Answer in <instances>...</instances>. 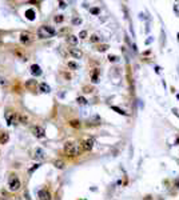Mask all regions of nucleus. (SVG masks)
I'll return each mask as SVG.
<instances>
[{"label": "nucleus", "instance_id": "nucleus-7", "mask_svg": "<svg viewBox=\"0 0 179 200\" xmlns=\"http://www.w3.org/2000/svg\"><path fill=\"white\" fill-rule=\"evenodd\" d=\"M4 118H6V120H7V124H8V125H12L15 122H16V119H18V115L15 113V112H7L6 115H4Z\"/></svg>", "mask_w": 179, "mask_h": 200}, {"label": "nucleus", "instance_id": "nucleus-19", "mask_svg": "<svg viewBox=\"0 0 179 200\" xmlns=\"http://www.w3.org/2000/svg\"><path fill=\"white\" fill-rule=\"evenodd\" d=\"M18 119H19V122L23 123V124H25V123H27V120H28V118L25 116V115H19Z\"/></svg>", "mask_w": 179, "mask_h": 200}, {"label": "nucleus", "instance_id": "nucleus-29", "mask_svg": "<svg viewBox=\"0 0 179 200\" xmlns=\"http://www.w3.org/2000/svg\"><path fill=\"white\" fill-rule=\"evenodd\" d=\"M112 109H115V111H118L119 113H122V115H126V112L123 111V109H120V108H118V107H112Z\"/></svg>", "mask_w": 179, "mask_h": 200}, {"label": "nucleus", "instance_id": "nucleus-26", "mask_svg": "<svg viewBox=\"0 0 179 200\" xmlns=\"http://www.w3.org/2000/svg\"><path fill=\"white\" fill-rule=\"evenodd\" d=\"M55 22H56V23H62V22H63V16H62V15H57V16H55Z\"/></svg>", "mask_w": 179, "mask_h": 200}, {"label": "nucleus", "instance_id": "nucleus-11", "mask_svg": "<svg viewBox=\"0 0 179 200\" xmlns=\"http://www.w3.org/2000/svg\"><path fill=\"white\" fill-rule=\"evenodd\" d=\"M29 70H31V73H32L34 76H40L41 75V70H40V67L38 64H32Z\"/></svg>", "mask_w": 179, "mask_h": 200}, {"label": "nucleus", "instance_id": "nucleus-15", "mask_svg": "<svg viewBox=\"0 0 179 200\" xmlns=\"http://www.w3.org/2000/svg\"><path fill=\"white\" fill-rule=\"evenodd\" d=\"M40 91L44 92V93H48V92L51 91V88H50V86H48L47 83H41V84H40Z\"/></svg>", "mask_w": 179, "mask_h": 200}, {"label": "nucleus", "instance_id": "nucleus-13", "mask_svg": "<svg viewBox=\"0 0 179 200\" xmlns=\"http://www.w3.org/2000/svg\"><path fill=\"white\" fill-rule=\"evenodd\" d=\"M67 41H68L70 44H72V45H76V44H78V41H79V39L76 38L75 35H70V36L67 38Z\"/></svg>", "mask_w": 179, "mask_h": 200}, {"label": "nucleus", "instance_id": "nucleus-5", "mask_svg": "<svg viewBox=\"0 0 179 200\" xmlns=\"http://www.w3.org/2000/svg\"><path fill=\"white\" fill-rule=\"evenodd\" d=\"M31 132L34 134V136H36V138H39V139L46 136V131L43 127H40V125H34V127L31 128Z\"/></svg>", "mask_w": 179, "mask_h": 200}, {"label": "nucleus", "instance_id": "nucleus-14", "mask_svg": "<svg viewBox=\"0 0 179 200\" xmlns=\"http://www.w3.org/2000/svg\"><path fill=\"white\" fill-rule=\"evenodd\" d=\"M25 18L28 20H34L35 19V11L34 9H27V11H25Z\"/></svg>", "mask_w": 179, "mask_h": 200}, {"label": "nucleus", "instance_id": "nucleus-4", "mask_svg": "<svg viewBox=\"0 0 179 200\" xmlns=\"http://www.w3.org/2000/svg\"><path fill=\"white\" fill-rule=\"evenodd\" d=\"M94 144H95L94 139L87 138V139H84V140L80 141V148H82V151H84V152H88V151H91V149H92Z\"/></svg>", "mask_w": 179, "mask_h": 200}, {"label": "nucleus", "instance_id": "nucleus-1", "mask_svg": "<svg viewBox=\"0 0 179 200\" xmlns=\"http://www.w3.org/2000/svg\"><path fill=\"white\" fill-rule=\"evenodd\" d=\"M63 151H64L66 156H68V157H75V156H79L82 154V148H79L78 144L73 143V141H67L64 144Z\"/></svg>", "mask_w": 179, "mask_h": 200}, {"label": "nucleus", "instance_id": "nucleus-9", "mask_svg": "<svg viewBox=\"0 0 179 200\" xmlns=\"http://www.w3.org/2000/svg\"><path fill=\"white\" fill-rule=\"evenodd\" d=\"M44 155H46V154H44V151L38 147V148H35V149H34V155H32V157H35V159H40V160H41V159H44Z\"/></svg>", "mask_w": 179, "mask_h": 200}, {"label": "nucleus", "instance_id": "nucleus-2", "mask_svg": "<svg viewBox=\"0 0 179 200\" xmlns=\"http://www.w3.org/2000/svg\"><path fill=\"white\" fill-rule=\"evenodd\" d=\"M36 34H38L39 39H48L56 35V29L54 27H51V25H41Z\"/></svg>", "mask_w": 179, "mask_h": 200}, {"label": "nucleus", "instance_id": "nucleus-28", "mask_svg": "<svg viewBox=\"0 0 179 200\" xmlns=\"http://www.w3.org/2000/svg\"><path fill=\"white\" fill-rule=\"evenodd\" d=\"M72 23H73V24H80V23H82V19H80V18H75V19L72 20Z\"/></svg>", "mask_w": 179, "mask_h": 200}, {"label": "nucleus", "instance_id": "nucleus-18", "mask_svg": "<svg viewBox=\"0 0 179 200\" xmlns=\"http://www.w3.org/2000/svg\"><path fill=\"white\" fill-rule=\"evenodd\" d=\"M67 65H68V68H71V70H78V68H79V65L76 64L75 61H68Z\"/></svg>", "mask_w": 179, "mask_h": 200}, {"label": "nucleus", "instance_id": "nucleus-3", "mask_svg": "<svg viewBox=\"0 0 179 200\" xmlns=\"http://www.w3.org/2000/svg\"><path fill=\"white\" fill-rule=\"evenodd\" d=\"M20 187H22V183H20L19 177H16V175H12L11 177H9V181H8L9 191H18Z\"/></svg>", "mask_w": 179, "mask_h": 200}, {"label": "nucleus", "instance_id": "nucleus-8", "mask_svg": "<svg viewBox=\"0 0 179 200\" xmlns=\"http://www.w3.org/2000/svg\"><path fill=\"white\" fill-rule=\"evenodd\" d=\"M39 200H51V193L48 189H40L38 193Z\"/></svg>", "mask_w": 179, "mask_h": 200}, {"label": "nucleus", "instance_id": "nucleus-33", "mask_svg": "<svg viewBox=\"0 0 179 200\" xmlns=\"http://www.w3.org/2000/svg\"><path fill=\"white\" fill-rule=\"evenodd\" d=\"M0 200H6V199H4V197H0Z\"/></svg>", "mask_w": 179, "mask_h": 200}, {"label": "nucleus", "instance_id": "nucleus-27", "mask_svg": "<svg viewBox=\"0 0 179 200\" xmlns=\"http://www.w3.org/2000/svg\"><path fill=\"white\" fill-rule=\"evenodd\" d=\"M86 36H87V31H82V32L79 34V38L80 39H86Z\"/></svg>", "mask_w": 179, "mask_h": 200}, {"label": "nucleus", "instance_id": "nucleus-10", "mask_svg": "<svg viewBox=\"0 0 179 200\" xmlns=\"http://www.w3.org/2000/svg\"><path fill=\"white\" fill-rule=\"evenodd\" d=\"M70 55L72 57H75V59H80V57L83 56V52L79 48H70Z\"/></svg>", "mask_w": 179, "mask_h": 200}, {"label": "nucleus", "instance_id": "nucleus-20", "mask_svg": "<svg viewBox=\"0 0 179 200\" xmlns=\"http://www.w3.org/2000/svg\"><path fill=\"white\" fill-rule=\"evenodd\" d=\"M98 75H99V71H98V70H95V71L92 72V81H94V83H98V81H99V80H98Z\"/></svg>", "mask_w": 179, "mask_h": 200}, {"label": "nucleus", "instance_id": "nucleus-23", "mask_svg": "<svg viewBox=\"0 0 179 200\" xmlns=\"http://www.w3.org/2000/svg\"><path fill=\"white\" fill-rule=\"evenodd\" d=\"M76 102H78L79 104H82V106H84V104H87V100L84 99V97H78V99H76Z\"/></svg>", "mask_w": 179, "mask_h": 200}, {"label": "nucleus", "instance_id": "nucleus-24", "mask_svg": "<svg viewBox=\"0 0 179 200\" xmlns=\"http://www.w3.org/2000/svg\"><path fill=\"white\" fill-rule=\"evenodd\" d=\"M107 48H108V45H107V44L99 45V47H98V51H102V52H103V51H107Z\"/></svg>", "mask_w": 179, "mask_h": 200}, {"label": "nucleus", "instance_id": "nucleus-6", "mask_svg": "<svg viewBox=\"0 0 179 200\" xmlns=\"http://www.w3.org/2000/svg\"><path fill=\"white\" fill-rule=\"evenodd\" d=\"M32 39H34V35L31 34V32H28V31H25V32H22V34H20V41H22L23 44L31 43V41H32Z\"/></svg>", "mask_w": 179, "mask_h": 200}, {"label": "nucleus", "instance_id": "nucleus-30", "mask_svg": "<svg viewBox=\"0 0 179 200\" xmlns=\"http://www.w3.org/2000/svg\"><path fill=\"white\" fill-rule=\"evenodd\" d=\"M66 6H67L66 2H59V7L60 8H66Z\"/></svg>", "mask_w": 179, "mask_h": 200}, {"label": "nucleus", "instance_id": "nucleus-17", "mask_svg": "<svg viewBox=\"0 0 179 200\" xmlns=\"http://www.w3.org/2000/svg\"><path fill=\"white\" fill-rule=\"evenodd\" d=\"M54 165L56 168H59V170H63V168H64V163H63L62 160H55L54 161Z\"/></svg>", "mask_w": 179, "mask_h": 200}, {"label": "nucleus", "instance_id": "nucleus-25", "mask_svg": "<svg viewBox=\"0 0 179 200\" xmlns=\"http://www.w3.org/2000/svg\"><path fill=\"white\" fill-rule=\"evenodd\" d=\"M83 91L86 92V93H91L94 89H92V87H83Z\"/></svg>", "mask_w": 179, "mask_h": 200}, {"label": "nucleus", "instance_id": "nucleus-12", "mask_svg": "<svg viewBox=\"0 0 179 200\" xmlns=\"http://www.w3.org/2000/svg\"><path fill=\"white\" fill-rule=\"evenodd\" d=\"M9 141V134L8 132H0V144H7Z\"/></svg>", "mask_w": 179, "mask_h": 200}, {"label": "nucleus", "instance_id": "nucleus-21", "mask_svg": "<svg viewBox=\"0 0 179 200\" xmlns=\"http://www.w3.org/2000/svg\"><path fill=\"white\" fill-rule=\"evenodd\" d=\"M39 167H40V164H38V163H36V164H35L34 167H31L29 170H28V173H29V175H31V173H34V172H35V171L39 168Z\"/></svg>", "mask_w": 179, "mask_h": 200}, {"label": "nucleus", "instance_id": "nucleus-32", "mask_svg": "<svg viewBox=\"0 0 179 200\" xmlns=\"http://www.w3.org/2000/svg\"><path fill=\"white\" fill-rule=\"evenodd\" d=\"M91 12H92V13H95V15H98V13H99V9H98V8H92V9H91Z\"/></svg>", "mask_w": 179, "mask_h": 200}, {"label": "nucleus", "instance_id": "nucleus-31", "mask_svg": "<svg viewBox=\"0 0 179 200\" xmlns=\"http://www.w3.org/2000/svg\"><path fill=\"white\" fill-rule=\"evenodd\" d=\"M108 59H110V61H116V60H118V57H116V56H110Z\"/></svg>", "mask_w": 179, "mask_h": 200}, {"label": "nucleus", "instance_id": "nucleus-22", "mask_svg": "<svg viewBox=\"0 0 179 200\" xmlns=\"http://www.w3.org/2000/svg\"><path fill=\"white\" fill-rule=\"evenodd\" d=\"M90 40H91V41H92V43H98V41H99V40H100V38H99V36H98V35H92V36H91V38H90Z\"/></svg>", "mask_w": 179, "mask_h": 200}, {"label": "nucleus", "instance_id": "nucleus-16", "mask_svg": "<svg viewBox=\"0 0 179 200\" xmlns=\"http://www.w3.org/2000/svg\"><path fill=\"white\" fill-rule=\"evenodd\" d=\"M70 125L72 128H80V122H79V120H70Z\"/></svg>", "mask_w": 179, "mask_h": 200}]
</instances>
